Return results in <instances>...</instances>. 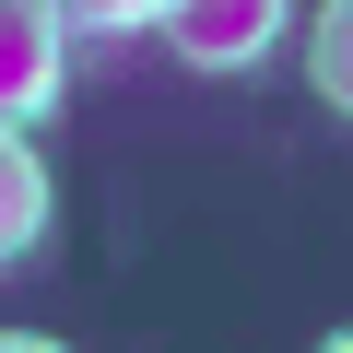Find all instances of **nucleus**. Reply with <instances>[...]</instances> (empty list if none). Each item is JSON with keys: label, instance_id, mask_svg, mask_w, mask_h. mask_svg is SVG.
<instances>
[{"label": "nucleus", "instance_id": "obj_1", "mask_svg": "<svg viewBox=\"0 0 353 353\" xmlns=\"http://www.w3.org/2000/svg\"><path fill=\"white\" fill-rule=\"evenodd\" d=\"M71 71V12L59 0H0V130H36Z\"/></svg>", "mask_w": 353, "mask_h": 353}, {"label": "nucleus", "instance_id": "obj_2", "mask_svg": "<svg viewBox=\"0 0 353 353\" xmlns=\"http://www.w3.org/2000/svg\"><path fill=\"white\" fill-rule=\"evenodd\" d=\"M165 36H176V59H189V71H248V59L283 36V0H176Z\"/></svg>", "mask_w": 353, "mask_h": 353}, {"label": "nucleus", "instance_id": "obj_3", "mask_svg": "<svg viewBox=\"0 0 353 353\" xmlns=\"http://www.w3.org/2000/svg\"><path fill=\"white\" fill-rule=\"evenodd\" d=\"M48 224V165L24 153V130H0V259H24Z\"/></svg>", "mask_w": 353, "mask_h": 353}, {"label": "nucleus", "instance_id": "obj_4", "mask_svg": "<svg viewBox=\"0 0 353 353\" xmlns=\"http://www.w3.org/2000/svg\"><path fill=\"white\" fill-rule=\"evenodd\" d=\"M306 71H318V94L353 118V0H330V12H318V36H306Z\"/></svg>", "mask_w": 353, "mask_h": 353}, {"label": "nucleus", "instance_id": "obj_5", "mask_svg": "<svg viewBox=\"0 0 353 353\" xmlns=\"http://www.w3.org/2000/svg\"><path fill=\"white\" fill-rule=\"evenodd\" d=\"M71 24H106V36H141V24H165L176 0H59Z\"/></svg>", "mask_w": 353, "mask_h": 353}]
</instances>
